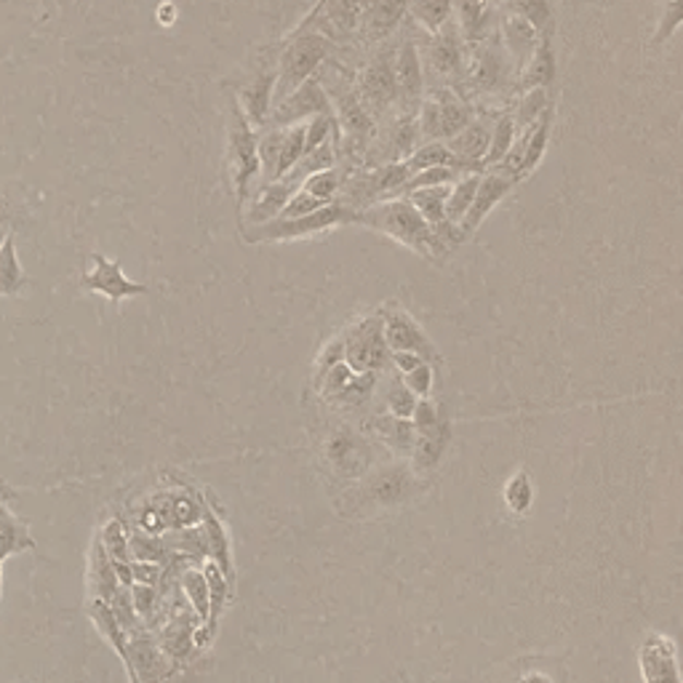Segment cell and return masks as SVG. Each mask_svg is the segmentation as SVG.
Returning a JSON list of instances; mask_svg holds the SVG:
<instances>
[{"label": "cell", "mask_w": 683, "mask_h": 683, "mask_svg": "<svg viewBox=\"0 0 683 683\" xmlns=\"http://www.w3.org/2000/svg\"><path fill=\"white\" fill-rule=\"evenodd\" d=\"M515 64L510 53L497 38L478 40V44H467V59H465V78H462V97L473 107H486V110H497V102H513V86H515Z\"/></svg>", "instance_id": "6da1fadb"}, {"label": "cell", "mask_w": 683, "mask_h": 683, "mask_svg": "<svg viewBox=\"0 0 683 683\" xmlns=\"http://www.w3.org/2000/svg\"><path fill=\"white\" fill-rule=\"evenodd\" d=\"M353 224H364L374 233L393 237L401 246L412 248L425 259L447 257L451 252L447 243L432 233L430 224L419 217V211L414 209L408 198H388L366 206V209L353 214Z\"/></svg>", "instance_id": "7a4b0ae2"}, {"label": "cell", "mask_w": 683, "mask_h": 683, "mask_svg": "<svg viewBox=\"0 0 683 683\" xmlns=\"http://www.w3.org/2000/svg\"><path fill=\"white\" fill-rule=\"evenodd\" d=\"M337 46L316 29L296 27L294 33L276 49V88H272V107L286 99L291 92L310 81L320 64L331 59Z\"/></svg>", "instance_id": "3957f363"}, {"label": "cell", "mask_w": 683, "mask_h": 683, "mask_svg": "<svg viewBox=\"0 0 683 683\" xmlns=\"http://www.w3.org/2000/svg\"><path fill=\"white\" fill-rule=\"evenodd\" d=\"M425 44H419L422 68H425V88L449 86L462 94V78H465L467 40L462 38L460 27L449 20L438 33H422Z\"/></svg>", "instance_id": "277c9868"}, {"label": "cell", "mask_w": 683, "mask_h": 683, "mask_svg": "<svg viewBox=\"0 0 683 683\" xmlns=\"http://www.w3.org/2000/svg\"><path fill=\"white\" fill-rule=\"evenodd\" d=\"M353 86L358 99L371 112L374 121H382L398 107V83L393 70V46L390 40L379 44L377 49L361 62L358 73L353 75Z\"/></svg>", "instance_id": "5b68a950"}, {"label": "cell", "mask_w": 683, "mask_h": 683, "mask_svg": "<svg viewBox=\"0 0 683 683\" xmlns=\"http://www.w3.org/2000/svg\"><path fill=\"white\" fill-rule=\"evenodd\" d=\"M475 107L449 86L425 88L417 107V126L422 142H447L473 121Z\"/></svg>", "instance_id": "8992f818"}, {"label": "cell", "mask_w": 683, "mask_h": 683, "mask_svg": "<svg viewBox=\"0 0 683 683\" xmlns=\"http://www.w3.org/2000/svg\"><path fill=\"white\" fill-rule=\"evenodd\" d=\"M353 214L355 211H350L347 206L329 204L305 217H276L259 224H241V233L248 243L300 241V237H313L340 224H353Z\"/></svg>", "instance_id": "52a82bcc"}, {"label": "cell", "mask_w": 683, "mask_h": 683, "mask_svg": "<svg viewBox=\"0 0 683 683\" xmlns=\"http://www.w3.org/2000/svg\"><path fill=\"white\" fill-rule=\"evenodd\" d=\"M257 129L248 123L243 110L233 102L230 107V123H228V171L233 190L241 200L246 204L248 193L259 180V156H257Z\"/></svg>", "instance_id": "ba28073f"}, {"label": "cell", "mask_w": 683, "mask_h": 683, "mask_svg": "<svg viewBox=\"0 0 683 683\" xmlns=\"http://www.w3.org/2000/svg\"><path fill=\"white\" fill-rule=\"evenodd\" d=\"M419 126L417 112L395 110L388 118L377 123L371 142L366 147V156L361 166H382V163H401L414 147L419 145Z\"/></svg>", "instance_id": "9c48e42d"}, {"label": "cell", "mask_w": 683, "mask_h": 683, "mask_svg": "<svg viewBox=\"0 0 683 683\" xmlns=\"http://www.w3.org/2000/svg\"><path fill=\"white\" fill-rule=\"evenodd\" d=\"M366 3L368 0H318L316 9L307 14V20L300 27L316 29L334 46H347L353 44Z\"/></svg>", "instance_id": "30bf717a"}, {"label": "cell", "mask_w": 683, "mask_h": 683, "mask_svg": "<svg viewBox=\"0 0 683 683\" xmlns=\"http://www.w3.org/2000/svg\"><path fill=\"white\" fill-rule=\"evenodd\" d=\"M272 88H276V51L270 57L259 59L257 68L248 73V78L243 81L241 92H237L235 102L243 110V115L248 118L254 129H265L267 118L272 110Z\"/></svg>", "instance_id": "8fae6325"}, {"label": "cell", "mask_w": 683, "mask_h": 683, "mask_svg": "<svg viewBox=\"0 0 683 683\" xmlns=\"http://www.w3.org/2000/svg\"><path fill=\"white\" fill-rule=\"evenodd\" d=\"M408 3L412 0H368L353 44L364 46V49H377L379 44L393 38L395 29L403 25V16H408Z\"/></svg>", "instance_id": "7c38bea8"}, {"label": "cell", "mask_w": 683, "mask_h": 683, "mask_svg": "<svg viewBox=\"0 0 683 683\" xmlns=\"http://www.w3.org/2000/svg\"><path fill=\"white\" fill-rule=\"evenodd\" d=\"M393 70L398 83V110L417 112L422 97H425V68H422L417 38L408 35L393 46Z\"/></svg>", "instance_id": "4fadbf2b"}, {"label": "cell", "mask_w": 683, "mask_h": 683, "mask_svg": "<svg viewBox=\"0 0 683 683\" xmlns=\"http://www.w3.org/2000/svg\"><path fill=\"white\" fill-rule=\"evenodd\" d=\"M500 110H486V107H475L473 121L465 129H460L451 139H447V147L451 156L460 160L465 169L471 171H484L486 153H489V139H491V126H495V118Z\"/></svg>", "instance_id": "5bb4252c"}, {"label": "cell", "mask_w": 683, "mask_h": 683, "mask_svg": "<svg viewBox=\"0 0 683 683\" xmlns=\"http://www.w3.org/2000/svg\"><path fill=\"white\" fill-rule=\"evenodd\" d=\"M320 112H331V102L324 86H320L318 75H313L310 81L302 83L296 92H291L286 99L272 107L265 126H291V123L307 121V118L320 115Z\"/></svg>", "instance_id": "9a60e30c"}, {"label": "cell", "mask_w": 683, "mask_h": 683, "mask_svg": "<svg viewBox=\"0 0 683 683\" xmlns=\"http://www.w3.org/2000/svg\"><path fill=\"white\" fill-rule=\"evenodd\" d=\"M515 184L519 182H515L513 176H504V174H500V171H484V174H480V182H478V190H475V195H473L471 209L465 211V217H462L460 224H456L462 241H467V237H471L475 230L484 224V219L502 204L504 195L513 193Z\"/></svg>", "instance_id": "2e32d148"}, {"label": "cell", "mask_w": 683, "mask_h": 683, "mask_svg": "<svg viewBox=\"0 0 683 683\" xmlns=\"http://www.w3.org/2000/svg\"><path fill=\"white\" fill-rule=\"evenodd\" d=\"M347 364L355 368V371H374L388 361V344H385L382 337V320L379 318H368L353 334L347 337Z\"/></svg>", "instance_id": "e0dca14e"}, {"label": "cell", "mask_w": 683, "mask_h": 683, "mask_svg": "<svg viewBox=\"0 0 683 683\" xmlns=\"http://www.w3.org/2000/svg\"><path fill=\"white\" fill-rule=\"evenodd\" d=\"M502 16L500 0H454V22L467 44L491 38Z\"/></svg>", "instance_id": "ac0fdd59"}, {"label": "cell", "mask_w": 683, "mask_h": 683, "mask_svg": "<svg viewBox=\"0 0 683 683\" xmlns=\"http://www.w3.org/2000/svg\"><path fill=\"white\" fill-rule=\"evenodd\" d=\"M83 286L88 291H97V294H105L112 302H121L126 296H139L147 291V286L123 276L121 265L102 257V254H94V270L83 276Z\"/></svg>", "instance_id": "d6986e66"}, {"label": "cell", "mask_w": 683, "mask_h": 683, "mask_svg": "<svg viewBox=\"0 0 683 683\" xmlns=\"http://www.w3.org/2000/svg\"><path fill=\"white\" fill-rule=\"evenodd\" d=\"M556 81V53H552V35H542L528 59L515 73V94L532 92V88H550Z\"/></svg>", "instance_id": "ffe728a7"}, {"label": "cell", "mask_w": 683, "mask_h": 683, "mask_svg": "<svg viewBox=\"0 0 683 683\" xmlns=\"http://www.w3.org/2000/svg\"><path fill=\"white\" fill-rule=\"evenodd\" d=\"M382 337L388 350H393V353H406V350L419 353V350L427 347V337L422 334L419 326L403 310H390L382 318Z\"/></svg>", "instance_id": "44dd1931"}, {"label": "cell", "mask_w": 683, "mask_h": 683, "mask_svg": "<svg viewBox=\"0 0 683 683\" xmlns=\"http://www.w3.org/2000/svg\"><path fill=\"white\" fill-rule=\"evenodd\" d=\"M644 675L646 683H679V673H675L673 646L668 638H649L644 649Z\"/></svg>", "instance_id": "7402d4cb"}, {"label": "cell", "mask_w": 683, "mask_h": 683, "mask_svg": "<svg viewBox=\"0 0 683 683\" xmlns=\"http://www.w3.org/2000/svg\"><path fill=\"white\" fill-rule=\"evenodd\" d=\"M35 548V537L29 534L27 524H22L20 515L0 504V561H9L11 556H20Z\"/></svg>", "instance_id": "603a6c76"}, {"label": "cell", "mask_w": 683, "mask_h": 683, "mask_svg": "<svg viewBox=\"0 0 683 683\" xmlns=\"http://www.w3.org/2000/svg\"><path fill=\"white\" fill-rule=\"evenodd\" d=\"M408 20L422 33H438L449 20H454V0H412L408 3Z\"/></svg>", "instance_id": "cb8c5ba5"}, {"label": "cell", "mask_w": 683, "mask_h": 683, "mask_svg": "<svg viewBox=\"0 0 683 683\" xmlns=\"http://www.w3.org/2000/svg\"><path fill=\"white\" fill-rule=\"evenodd\" d=\"M403 163H406V169L412 171V174H417V171H425V169H436V166H456V169H465L460 160L451 156L447 142H419V145L414 147L406 158H403ZM465 171H471V169H465Z\"/></svg>", "instance_id": "d4e9b609"}, {"label": "cell", "mask_w": 683, "mask_h": 683, "mask_svg": "<svg viewBox=\"0 0 683 683\" xmlns=\"http://www.w3.org/2000/svg\"><path fill=\"white\" fill-rule=\"evenodd\" d=\"M480 174L484 171H467V174L456 176L454 182L449 184V198H447V222L449 224H460V219L465 217V211L471 209L473 204V195L478 190Z\"/></svg>", "instance_id": "484cf974"}, {"label": "cell", "mask_w": 683, "mask_h": 683, "mask_svg": "<svg viewBox=\"0 0 683 683\" xmlns=\"http://www.w3.org/2000/svg\"><path fill=\"white\" fill-rule=\"evenodd\" d=\"M548 107H552L550 88H532V92L515 94L513 105H510V115H513L515 129L524 132V129L532 126Z\"/></svg>", "instance_id": "4316f807"}, {"label": "cell", "mask_w": 683, "mask_h": 683, "mask_svg": "<svg viewBox=\"0 0 683 683\" xmlns=\"http://www.w3.org/2000/svg\"><path fill=\"white\" fill-rule=\"evenodd\" d=\"M515 136H519V129H515L513 115H510V107H504V110L497 112L495 126H491L489 153H486L484 171L491 169V166H497L504 156H508V150H510V147H513Z\"/></svg>", "instance_id": "83f0119b"}, {"label": "cell", "mask_w": 683, "mask_h": 683, "mask_svg": "<svg viewBox=\"0 0 683 683\" xmlns=\"http://www.w3.org/2000/svg\"><path fill=\"white\" fill-rule=\"evenodd\" d=\"M22 286H25V270L16 257L14 235H9L0 246V294H20Z\"/></svg>", "instance_id": "f1b7e54d"}, {"label": "cell", "mask_w": 683, "mask_h": 683, "mask_svg": "<svg viewBox=\"0 0 683 683\" xmlns=\"http://www.w3.org/2000/svg\"><path fill=\"white\" fill-rule=\"evenodd\" d=\"M281 156H278L276 166V180H281L283 174H289L296 166V160L305 156V121L291 123V126H281Z\"/></svg>", "instance_id": "f546056e"}, {"label": "cell", "mask_w": 683, "mask_h": 683, "mask_svg": "<svg viewBox=\"0 0 683 683\" xmlns=\"http://www.w3.org/2000/svg\"><path fill=\"white\" fill-rule=\"evenodd\" d=\"M504 5L513 14L524 16L539 35H552V29H556V16H552L550 0H508Z\"/></svg>", "instance_id": "4dcf8cb0"}, {"label": "cell", "mask_w": 683, "mask_h": 683, "mask_svg": "<svg viewBox=\"0 0 683 683\" xmlns=\"http://www.w3.org/2000/svg\"><path fill=\"white\" fill-rule=\"evenodd\" d=\"M342 180H344V169L342 166H334V169L316 171V174L305 176V182H302L300 190L316 195V198L324 200V204H337V195H340Z\"/></svg>", "instance_id": "1f68e13d"}, {"label": "cell", "mask_w": 683, "mask_h": 683, "mask_svg": "<svg viewBox=\"0 0 683 683\" xmlns=\"http://www.w3.org/2000/svg\"><path fill=\"white\" fill-rule=\"evenodd\" d=\"M414 406H417V395L403 385V379H393L388 388V408L398 419H412Z\"/></svg>", "instance_id": "d6a6232c"}, {"label": "cell", "mask_w": 683, "mask_h": 683, "mask_svg": "<svg viewBox=\"0 0 683 683\" xmlns=\"http://www.w3.org/2000/svg\"><path fill=\"white\" fill-rule=\"evenodd\" d=\"M99 545H102L107 556H110V561H126L129 563V558H132L129 556V537L118 521H110V524L102 528Z\"/></svg>", "instance_id": "836d02e7"}, {"label": "cell", "mask_w": 683, "mask_h": 683, "mask_svg": "<svg viewBox=\"0 0 683 683\" xmlns=\"http://www.w3.org/2000/svg\"><path fill=\"white\" fill-rule=\"evenodd\" d=\"M683 20V0H668L659 16V25L655 29V44H668L675 33H679Z\"/></svg>", "instance_id": "e575fe53"}, {"label": "cell", "mask_w": 683, "mask_h": 683, "mask_svg": "<svg viewBox=\"0 0 683 683\" xmlns=\"http://www.w3.org/2000/svg\"><path fill=\"white\" fill-rule=\"evenodd\" d=\"M324 206H329V204L318 200L316 195L305 193V190H296V193L286 200V206H283L278 217H305V214H313V211L324 209Z\"/></svg>", "instance_id": "d590c367"}, {"label": "cell", "mask_w": 683, "mask_h": 683, "mask_svg": "<svg viewBox=\"0 0 683 683\" xmlns=\"http://www.w3.org/2000/svg\"><path fill=\"white\" fill-rule=\"evenodd\" d=\"M532 495H534L532 484H528V478L524 473L515 475V478L508 484V504L513 510H519V513L528 508V502H532Z\"/></svg>", "instance_id": "8d00e7d4"}, {"label": "cell", "mask_w": 683, "mask_h": 683, "mask_svg": "<svg viewBox=\"0 0 683 683\" xmlns=\"http://www.w3.org/2000/svg\"><path fill=\"white\" fill-rule=\"evenodd\" d=\"M403 385L412 390L414 395H427L432 388V368L427 364H419L417 368H412L408 374H403Z\"/></svg>", "instance_id": "74e56055"}, {"label": "cell", "mask_w": 683, "mask_h": 683, "mask_svg": "<svg viewBox=\"0 0 683 683\" xmlns=\"http://www.w3.org/2000/svg\"><path fill=\"white\" fill-rule=\"evenodd\" d=\"M412 419H414L412 425L417 427L419 432H427V430H432V427H438L436 403H430V401H417V406H414Z\"/></svg>", "instance_id": "f35d334b"}, {"label": "cell", "mask_w": 683, "mask_h": 683, "mask_svg": "<svg viewBox=\"0 0 683 683\" xmlns=\"http://www.w3.org/2000/svg\"><path fill=\"white\" fill-rule=\"evenodd\" d=\"M187 590H190V596H195V601H198V611L200 614H206V596H209V590H206V582H204V577H200V574H190L187 577Z\"/></svg>", "instance_id": "ab89813d"}, {"label": "cell", "mask_w": 683, "mask_h": 683, "mask_svg": "<svg viewBox=\"0 0 683 683\" xmlns=\"http://www.w3.org/2000/svg\"><path fill=\"white\" fill-rule=\"evenodd\" d=\"M393 364L398 366V371L401 374H408L412 368L425 364V358H422L419 353H412V350H406V353H393Z\"/></svg>", "instance_id": "60d3db41"}, {"label": "cell", "mask_w": 683, "mask_h": 683, "mask_svg": "<svg viewBox=\"0 0 683 683\" xmlns=\"http://www.w3.org/2000/svg\"><path fill=\"white\" fill-rule=\"evenodd\" d=\"M139 526L145 528L147 534H158V532H163V528H166V521H163V515L158 513V510H147V513H142Z\"/></svg>", "instance_id": "b9f144b4"}, {"label": "cell", "mask_w": 683, "mask_h": 683, "mask_svg": "<svg viewBox=\"0 0 683 683\" xmlns=\"http://www.w3.org/2000/svg\"><path fill=\"white\" fill-rule=\"evenodd\" d=\"M174 519H176V524H182V526L193 524V519H195V513H193V502H187V500H180V502H176V508H174Z\"/></svg>", "instance_id": "7bdbcfd3"}, {"label": "cell", "mask_w": 683, "mask_h": 683, "mask_svg": "<svg viewBox=\"0 0 683 683\" xmlns=\"http://www.w3.org/2000/svg\"><path fill=\"white\" fill-rule=\"evenodd\" d=\"M11 497H14V491H11L9 486H5L3 480H0V504H5V500H11Z\"/></svg>", "instance_id": "ee69618b"}, {"label": "cell", "mask_w": 683, "mask_h": 683, "mask_svg": "<svg viewBox=\"0 0 683 683\" xmlns=\"http://www.w3.org/2000/svg\"><path fill=\"white\" fill-rule=\"evenodd\" d=\"M0 593H3V561H0Z\"/></svg>", "instance_id": "f6af8a7d"}, {"label": "cell", "mask_w": 683, "mask_h": 683, "mask_svg": "<svg viewBox=\"0 0 683 683\" xmlns=\"http://www.w3.org/2000/svg\"><path fill=\"white\" fill-rule=\"evenodd\" d=\"M5 237H9V233H5V230H3V228H0V246H3V241H5Z\"/></svg>", "instance_id": "bcb514c9"}, {"label": "cell", "mask_w": 683, "mask_h": 683, "mask_svg": "<svg viewBox=\"0 0 683 683\" xmlns=\"http://www.w3.org/2000/svg\"><path fill=\"white\" fill-rule=\"evenodd\" d=\"M0 222H3V204H0Z\"/></svg>", "instance_id": "7dc6e473"}]
</instances>
